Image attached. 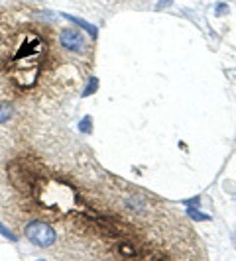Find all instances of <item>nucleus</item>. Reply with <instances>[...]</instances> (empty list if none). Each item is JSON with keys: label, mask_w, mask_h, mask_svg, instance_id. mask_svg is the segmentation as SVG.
<instances>
[{"label": "nucleus", "mask_w": 236, "mask_h": 261, "mask_svg": "<svg viewBox=\"0 0 236 261\" xmlns=\"http://www.w3.org/2000/svg\"><path fill=\"white\" fill-rule=\"evenodd\" d=\"M24 234H26L30 244H34L36 248H41V249L52 248L53 244H55V240H57V234H55L53 226L43 222V220H32V222H28L26 228H24Z\"/></svg>", "instance_id": "f257e3e1"}, {"label": "nucleus", "mask_w": 236, "mask_h": 261, "mask_svg": "<svg viewBox=\"0 0 236 261\" xmlns=\"http://www.w3.org/2000/svg\"><path fill=\"white\" fill-rule=\"evenodd\" d=\"M57 41L59 45L73 55H87L89 51V39L77 28H61L57 32Z\"/></svg>", "instance_id": "f03ea898"}, {"label": "nucleus", "mask_w": 236, "mask_h": 261, "mask_svg": "<svg viewBox=\"0 0 236 261\" xmlns=\"http://www.w3.org/2000/svg\"><path fill=\"white\" fill-rule=\"evenodd\" d=\"M61 18H65V20H69L71 24H75V26H79L81 30H85V32L89 34V38H91L92 41H97V38H99V30H97V26H92V24H89L87 20L77 18V16H71V14H67V12H61Z\"/></svg>", "instance_id": "7ed1b4c3"}, {"label": "nucleus", "mask_w": 236, "mask_h": 261, "mask_svg": "<svg viewBox=\"0 0 236 261\" xmlns=\"http://www.w3.org/2000/svg\"><path fill=\"white\" fill-rule=\"evenodd\" d=\"M187 214L191 220H197V222H209L210 216L205 214L203 210H199V206H187Z\"/></svg>", "instance_id": "20e7f679"}, {"label": "nucleus", "mask_w": 236, "mask_h": 261, "mask_svg": "<svg viewBox=\"0 0 236 261\" xmlns=\"http://www.w3.org/2000/svg\"><path fill=\"white\" fill-rule=\"evenodd\" d=\"M97 91H99V79L89 77L87 85H85V89H83V92H81V96H83V98H87V96H92Z\"/></svg>", "instance_id": "39448f33"}, {"label": "nucleus", "mask_w": 236, "mask_h": 261, "mask_svg": "<svg viewBox=\"0 0 236 261\" xmlns=\"http://www.w3.org/2000/svg\"><path fill=\"white\" fill-rule=\"evenodd\" d=\"M14 114V106L10 102H0V126L4 122H8Z\"/></svg>", "instance_id": "423d86ee"}, {"label": "nucleus", "mask_w": 236, "mask_h": 261, "mask_svg": "<svg viewBox=\"0 0 236 261\" xmlns=\"http://www.w3.org/2000/svg\"><path fill=\"white\" fill-rule=\"evenodd\" d=\"M79 132L85 134V136H91L92 134V118L91 116H83L79 122Z\"/></svg>", "instance_id": "0eeeda50"}, {"label": "nucleus", "mask_w": 236, "mask_h": 261, "mask_svg": "<svg viewBox=\"0 0 236 261\" xmlns=\"http://www.w3.org/2000/svg\"><path fill=\"white\" fill-rule=\"evenodd\" d=\"M0 234L4 236V238H8L10 242H18V236L14 234V232H10V230H8L2 222H0Z\"/></svg>", "instance_id": "6e6552de"}, {"label": "nucleus", "mask_w": 236, "mask_h": 261, "mask_svg": "<svg viewBox=\"0 0 236 261\" xmlns=\"http://www.w3.org/2000/svg\"><path fill=\"white\" fill-rule=\"evenodd\" d=\"M224 14H228V4L219 2V4L215 6V16H224Z\"/></svg>", "instance_id": "1a4fd4ad"}, {"label": "nucleus", "mask_w": 236, "mask_h": 261, "mask_svg": "<svg viewBox=\"0 0 236 261\" xmlns=\"http://www.w3.org/2000/svg\"><path fill=\"white\" fill-rule=\"evenodd\" d=\"M185 206H199L201 204V196H193V198H187V200H183Z\"/></svg>", "instance_id": "9d476101"}, {"label": "nucleus", "mask_w": 236, "mask_h": 261, "mask_svg": "<svg viewBox=\"0 0 236 261\" xmlns=\"http://www.w3.org/2000/svg\"><path fill=\"white\" fill-rule=\"evenodd\" d=\"M171 2H173V0H159V2H157V10H159V8H163V6H168V4H171Z\"/></svg>", "instance_id": "9b49d317"}]
</instances>
